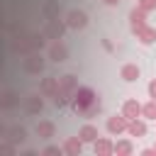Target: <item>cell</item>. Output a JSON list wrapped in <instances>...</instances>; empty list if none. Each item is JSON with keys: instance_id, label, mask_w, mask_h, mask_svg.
Here are the masks:
<instances>
[{"instance_id": "cell-1", "label": "cell", "mask_w": 156, "mask_h": 156, "mask_svg": "<svg viewBox=\"0 0 156 156\" xmlns=\"http://www.w3.org/2000/svg\"><path fill=\"white\" fill-rule=\"evenodd\" d=\"M71 107H73V112L80 115V117H93V115L100 112L102 105H100V98L95 95L93 88H88V85H78V90H76L73 98H71Z\"/></svg>"}, {"instance_id": "cell-2", "label": "cell", "mask_w": 156, "mask_h": 156, "mask_svg": "<svg viewBox=\"0 0 156 156\" xmlns=\"http://www.w3.org/2000/svg\"><path fill=\"white\" fill-rule=\"evenodd\" d=\"M88 24V15L83 12V10H71L68 15H66V27H71V29H83Z\"/></svg>"}, {"instance_id": "cell-3", "label": "cell", "mask_w": 156, "mask_h": 156, "mask_svg": "<svg viewBox=\"0 0 156 156\" xmlns=\"http://www.w3.org/2000/svg\"><path fill=\"white\" fill-rule=\"evenodd\" d=\"M127 124H129V119H127L124 115H115V117L107 119V132H110L112 136H119L122 132H127Z\"/></svg>"}, {"instance_id": "cell-4", "label": "cell", "mask_w": 156, "mask_h": 156, "mask_svg": "<svg viewBox=\"0 0 156 156\" xmlns=\"http://www.w3.org/2000/svg\"><path fill=\"white\" fill-rule=\"evenodd\" d=\"M78 90V80H76V76H63V78H58V93H63L68 100L73 98V93Z\"/></svg>"}, {"instance_id": "cell-5", "label": "cell", "mask_w": 156, "mask_h": 156, "mask_svg": "<svg viewBox=\"0 0 156 156\" xmlns=\"http://www.w3.org/2000/svg\"><path fill=\"white\" fill-rule=\"evenodd\" d=\"M134 34H136V39H139L141 44H154V41H156V29L149 27V24H141L139 29H134Z\"/></svg>"}, {"instance_id": "cell-6", "label": "cell", "mask_w": 156, "mask_h": 156, "mask_svg": "<svg viewBox=\"0 0 156 156\" xmlns=\"http://www.w3.org/2000/svg\"><path fill=\"white\" fill-rule=\"evenodd\" d=\"M49 58H51V61H66V58H68V49H66V44H63L61 39L51 44V49H49Z\"/></svg>"}, {"instance_id": "cell-7", "label": "cell", "mask_w": 156, "mask_h": 156, "mask_svg": "<svg viewBox=\"0 0 156 156\" xmlns=\"http://www.w3.org/2000/svg\"><path fill=\"white\" fill-rule=\"evenodd\" d=\"M122 115H124L127 119H136V117H141V105H139L136 100H127V102L122 105Z\"/></svg>"}, {"instance_id": "cell-8", "label": "cell", "mask_w": 156, "mask_h": 156, "mask_svg": "<svg viewBox=\"0 0 156 156\" xmlns=\"http://www.w3.org/2000/svg\"><path fill=\"white\" fill-rule=\"evenodd\" d=\"M93 149H95L98 156H110V154H115V144H112L110 139H95V141H93Z\"/></svg>"}, {"instance_id": "cell-9", "label": "cell", "mask_w": 156, "mask_h": 156, "mask_svg": "<svg viewBox=\"0 0 156 156\" xmlns=\"http://www.w3.org/2000/svg\"><path fill=\"white\" fill-rule=\"evenodd\" d=\"M61 34H63V22H58V20H49V24H46V29H44V37L61 39Z\"/></svg>"}, {"instance_id": "cell-10", "label": "cell", "mask_w": 156, "mask_h": 156, "mask_svg": "<svg viewBox=\"0 0 156 156\" xmlns=\"http://www.w3.org/2000/svg\"><path fill=\"white\" fill-rule=\"evenodd\" d=\"M24 68H27L29 73H39V71L44 68V61H41V56H39V54H29V56L24 58Z\"/></svg>"}, {"instance_id": "cell-11", "label": "cell", "mask_w": 156, "mask_h": 156, "mask_svg": "<svg viewBox=\"0 0 156 156\" xmlns=\"http://www.w3.org/2000/svg\"><path fill=\"white\" fill-rule=\"evenodd\" d=\"M44 95H49V98H54L56 93H58V78H54V76H49V78H44L41 80V88H39Z\"/></svg>"}, {"instance_id": "cell-12", "label": "cell", "mask_w": 156, "mask_h": 156, "mask_svg": "<svg viewBox=\"0 0 156 156\" xmlns=\"http://www.w3.org/2000/svg\"><path fill=\"white\" fill-rule=\"evenodd\" d=\"M61 149H63V154H68V156H78V154L83 151V141L71 136V139H66V141H63V146H61Z\"/></svg>"}, {"instance_id": "cell-13", "label": "cell", "mask_w": 156, "mask_h": 156, "mask_svg": "<svg viewBox=\"0 0 156 156\" xmlns=\"http://www.w3.org/2000/svg\"><path fill=\"white\" fill-rule=\"evenodd\" d=\"M144 17H146V10H144V7H139V5L129 12V20H132V32H134V29H139L141 24H146V22H144Z\"/></svg>"}, {"instance_id": "cell-14", "label": "cell", "mask_w": 156, "mask_h": 156, "mask_svg": "<svg viewBox=\"0 0 156 156\" xmlns=\"http://www.w3.org/2000/svg\"><path fill=\"white\" fill-rule=\"evenodd\" d=\"M119 76H122L127 83H132V80H136V78H139V66H134V63H124V66H122V71H119Z\"/></svg>"}, {"instance_id": "cell-15", "label": "cell", "mask_w": 156, "mask_h": 156, "mask_svg": "<svg viewBox=\"0 0 156 156\" xmlns=\"http://www.w3.org/2000/svg\"><path fill=\"white\" fill-rule=\"evenodd\" d=\"M127 132L132 134V136H144L146 134V124L141 122V119H129V124H127Z\"/></svg>"}, {"instance_id": "cell-16", "label": "cell", "mask_w": 156, "mask_h": 156, "mask_svg": "<svg viewBox=\"0 0 156 156\" xmlns=\"http://www.w3.org/2000/svg\"><path fill=\"white\" fill-rule=\"evenodd\" d=\"M78 136H80V141H95L98 139V127H93V124H85V127H80V132H78Z\"/></svg>"}, {"instance_id": "cell-17", "label": "cell", "mask_w": 156, "mask_h": 156, "mask_svg": "<svg viewBox=\"0 0 156 156\" xmlns=\"http://www.w3.org/2000/svg\"><path fill=\"white\" fill-rule=\"evenodd\" d=\"M37 136L51 139V136H54V124H51V122H39V124H37Z\"/></svg>"}, {"instance_id": "cell-18", "label": "cell", "mask_w": 156, "mask_h": 156, "mask_svg": "<svg viewBox=\"0 0 156 156\" xmlns=\"http://www.w3.org/2000/svg\"><path fill=\"white\" fill-rule=\"evenodd\" d=\"M7 139H10L12 144H17V141H24V139H27V132H24L22 127H12V129L7 132Z\"/></svg>"}, {"instance_id": "cell-19", "label": "cell", "mask_w": 156, "mask_h": 156, "mask_svg": "<svg viewBox=\"0 0 156 156\" xmlns=\"http://www.w3.org/2000/svg\"><path fill=\"white\" fill-rule=\"evenodd\" d=\"M141 117H146V119H154V122H156V100H149L146 105H141Z\"/></svg>"}, {"instance_id": "cell-20", "label": "cell", "mask_w": 156, "mask_h": 156, "mask_svg": "<svg viewBox=\"0 0 156 156\" xmlns=\"http://www.w3.org/2000/svg\"><path fill=\"white\" fill-rule=\"evenodd\" d=\"M41 107H44V105H41V98H37V95H32V98L27 100V110H29L32 115H37V112H41Z\"/></svg>"}, {"instance_id": "cell-21", "label": "cell", "mask_w": 156, "mask_h": 156, "mask_svg": "<svg viewBox=\"0 0 156 156\" xmlns=\"http://www.w3.org/2000/svg\"><path fill=\"white\" fill-rule=\"evenodd\" d=\"M132 151H134V149H132L129 141H117V144H115V154H117V156H129Z\"/></svg>"}, {"instance_id": "cell-22", "label": "cell", "mask_w": 156, "mask_h": 156, "mask_svg": "<svg viewBox=\"0 0 156 156\" xmlns=\"http://www.w3.org/2000/svg\"><path fill=\"white\" fill-rule=\"evenodd\" d=\"M2 154L12 156V154H15V144H12V141H7V144H0V156H2Z\"/></svg>"}, {"instance_id": "cell-23", "label": "cell", "mask_w": 156, "mask_h": 156, "mask_svg": "<svg viewBox=\"0 0 156 156\" xmlns=\"http://www.w3.org/2000/svg\"><path fill=\"white\" fill-rule=\"evenodd\" d=\"M136 5H139V7H144V10L149 12V10H154V7H156V0H139Z\"/></svg>"}, {"instance_id": "cell-24", "label": "cell", "mask_w": 156, "mask_h": 156, "mask_svg": "<svg viewBox=\"0 0 156 156\" xmlns=\"http://www.w3.org/2000/svg\"><path fill=\"white\" fill-rule=\"evenodd\" d=\"M54 154H63V149H58V146H46L44 149V156H54Z\"/></svg>"}, {"instance_id": "cell-25", "label": "cell", "mask_w": 156, "mask_h": 156, "mask_svg": "<svg viewBox=\"0 0 156 156\" xmlns=\"http://www.w3.org/2000/svg\"><path fill=\"white\" fill-rule=\"evenodd\" d=\"M149 95H151V100H156V78L149 83Z\"/></svg>"}, {"instance_id": "cell-26", "label": "cell", "mask_w": 156, "mask_h": 156, "mask_svg": "<svg viewBox=\"0 0 156 156\" xmlns=\"http://www.w3.org/2000/svg\"><path fill=\"white\" fill-rule=\"evenodd\" d=\"M102 2H105V5H117L119 0H102Z\"/></svg>"}, {"instance_id": "cell-27", "label": "cell", "mask_w": 156, "mask_h": 156, "mask_svg": "<svg viewBox=\"0 0 156 156\" xmlns=\"http://www.w3.org/2000/svg\"><path fill=\"white\" fill-rule=\"evenodd\" d=\"M154 149H156V146H154Z\"/></svg>"}]
</instances>
